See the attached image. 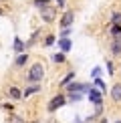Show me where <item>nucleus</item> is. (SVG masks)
<instances>
[{
    "label": "nucleus",
    "instance_id": "12",
    "mask_svg": "<svg viewBox=\"0 0 121 123\" xmlns=\"http://www.w3.org/2000/svg\"><path fill=\"white\" fill-rule=\"evenodd\" d=\"M26 61H28V55L22 53V55H18V57H16V63H14V65H16V67H24V65H26Z\"/></svg>",
    "mask_w": 121,
    "mask_h": 123
},
{
    "label": "nucleus",
    "instance_id": "1",
    "mask_svg": "<svg viewBox=\"0 0 121 123\" xmlns=\"http://www.w3.org/2000/svg\"><path fill=\"white\" fill-rule=\"evenodd\" d=\"M42 77H44V67L40 65V63L32 65V67L28 69V73H26V79L30 81V83H38Z\"/></svg>",
    "mask_w": 121,
    "mask_h": 123
},
{
    "label": "nucleus",
    "instance_id": "6",
    "mask_svg": "<svg viewBox=\"0 0 121 123\" xmlns=\"http://www.w3.org/2000/svg\"><path fill=\"white\" fill-rule=\"evenodd\" d=\"M89 99H91V103H95V105L103 103V95H101V91H95V89L89 91Z\"/></svg>",
    "mask_w": 121,
    "mask_h": 123
},
{
    "label": "nucleus",
    "instance_id": "31",
    "mask_svg": "<svg viewBox=\"0 0 121 123\" xmlns=\"http://www.w3.org/2000/svg\"><path fill=\"white\" fill-rule=\"evenodd\" d=\"M115 123H121V121H115Z\"/></svg>",
    "mask_w": 121,
    "mask_h": 123
},
{
    "label": "nucleus",
    "instance_id": "26",
    "mask_svg": "<svg viewBox=\"0 0 121 123\" xmlns=\"http://www.w3.org/2000/svg\"><path fill=\"white\" fill-rule=\"evenodd\" d=\"M99 75H101V69H99V67H95V69H93V77H95V79H99Z\"/></svg>",
    "mask_w": 121,
    "mask_h": 123
},
{
    "label": "nucleus",
    "instance_id": "7",
    "mask_svg": "<svg viewBox=\"0 0 121 123\" xmlns=\"http://www.w3.org/2000/svg\"><path fill=\"white\" fill-rule=\"evenodd\" d=\"M111 99L113 101H121V83H115L113 85V89H111Z\"/></svg>",
    "mask_w": 121,
    "mask_h": 123
},
{
    "label": "nucleus",
    "instance_id": "3",
    "mask_svg": "<svg viewBox=\"0 0 121 123\" xmlns=\"http://www.w3.org/2000/svg\"><path fill=\"white\" fill-rule=\"evenodd\" d=\"M67 91L69 93H89L91 87L85 83H71V85H67Z\"/></svg>",
    "mask_w": 121,
    "mask_h": 123
},
{
    "label": "nucleus",
    "instance_id": "28",
    "mask_svg": "<svg viewBox=\"0 0 121 123\" xmlns=\"http://www.w3.org/2000/svg\"><path fill=\"white\" fill-rule=\"evenodd\" d=\"M75 123H83V121H81V119H79V117H77V119H75Z\"/></svg>",
    "mask_w": 121,
    "mask_h": 123
},
{
    "label": "nucleus",
    "instance_id": "23",
    "mask_svg": "<svg viewBox=\"0 0 121 123\" xmlns=\"http://www.w3.org/2000/svg\"><path fill=\"white\" fill-rule=\"evenodd\" d=\"M107 71H109V75L115 73V67H113V63H111V61H107Z\"/></svg>",
    "mask_w": 121,
    "mask_h": 123
},
{
    "label": "nucleus",
    "instance_id": "27",
    "mask_svg": "<svg viewBox=\"0 0 121 123\" xmlns=\"http://www.w3.org/2000/svg\"><path fill=\"white\" fill-rule=\"evenodd\" d=\"M57 6H60V8H65V0H57Z\"/></svg>",
    "mask_w": 121,
    "mask_h": 123
},
{
    "label": "nucleus",
    "instance_id": "29",
    "mask_svg": "<svg viewBox=\"0 0 121 123\" xmlns=\"http://www.w3.org/2000/svg\"><path fill=\"white\" fill-rule=\"evenodd\" d=\"M115 40H119V43H121V34H119V37H115Z\"/></svg>",
    "mask_w": 121,
    "mask_h": 123
},
{
    "label": "nucleus",
    "instance_id": "18",
    "mask_svg": "<svg viewBox=\"0 0 121 123\" xmlns=\"http://www.w3.org/2000/svg\"><path fill=\"white\" fill-rule=\"evenodd\" d=\"M111 24H119V26H121V12H113V16H111Z\"/></svg>",
    "mask_w": 121,
    "mask_h": 123
},
{
    "label": "nucleus",
    "instance_id": "4",
    "mask_svg": "<svg viewBox=\"0 0 121 123\" xmlns=\"http://www.w3.org/2000/svg\"><path fill=\"white\" fill-rule=\"evenodd\" d=\"M65 103H67L65 95H57V97H53V99H50V103H48V111L53 113V111H57L59 107H63Z\"/></svg>",
    "mask_w": 121,
    "mask_h": 123
},
{
    "label": "nucleus",
    "instance_id": "20",
    "mask_svg": "<svg viewBox=\"0 0 121 123\" xmlns=\"http://www.w3.org/2000/svg\"><path fill=\"white\" fill-rule=\"evenodd\" d=\"M53 61H54V63H65V53H57V55H53Z\"/></svg>",
    "mask_w": 121,
    "mask_h": 123
},
{
    "label": "nucleus",
    "instance_id": "5",
    "mask_svg": "<svg viewBox=\"0 0 121 123\" xmlns=\"http://www.w3.org/2000/svg\"><path fill=\"white\" fill-rule=\"evenodd\" d=\"M73 18H75V12H73V10H67V12L63 14V18H60V26H63V28H71Z\"/></svg>",
    "mask_w": 121,
    "mask_h": 123
},
{
    "label": "nucleus",
    "instance_id": "8",
    "mask_svg": "<svg viewBox=\"0 0 121 123\" xmlns=\"http://www.w3.org/2000/svg\"><path fill=\"white\" fill-rule=\"evenodd\" d=\"M59 47H60V50H63V53H69L73 44H71L69 38H60V40H59Z\"/></svg>",
    "mask_w": 121,
    "mask_h": 123
},
{
    "label": "nucleus",
    "instance_id": "10",
    "mask_svg": "<svg viewBox=\"0 0 121 123\" xmlns=\"http://www.w3.org/2000/svg\"><path fill=\"white\" fill-rule=\"evenodd\" d=\"M8 93H10V97H12V99H22V93H20V89H18V87H10V89H8Z\"/></svg>",
    "mask_w": 121,
    "mask_h": 123
},
{
    "label": "nucleus",
    "instance_id": "33",
    "mask_svg": "<svg viewBox=\"0 0 121 123\" xmlns=\"http://www.w3.org/2000/svg\"><path fill=\"white\" fill-rule=\"evenodd\" d=\"M119 71H121V67H119Z\"/></svg>",
    "mask_w": 121,
    "mask_h": 123
},
{
    "label": "nucleus",
    "instance_id": "11",
    "mask_svg": "<svg viewBox=\"0 0 121 123\" xmlns=\"http://www.w3.org/2000/svg\"><path fill=\"white\" fill-rule=\"evenodd\" d=\"M111 53H113L115 57L121 55V43H119V40H115V38H113V43H111Z\"/></svg>",
    "mask_w": 121,
    "mask_h": 123
},
{
    "label": "nucleus",
    "instance_id": "17",
    "mask_svg": "<svg viewBox=\"0 0 121 123\" xmlns=\"http://www.w3.org/2000/svg\"><path fill=\"white\" fill-rule=\"evenodd\" d=\"M83 99V93H69V101L71 103H77V101Z\"/></svg>",
    "mask_w": 121,
    "mask_h": 123
},
{
    "label": "nucleus",
    "instance_id": "24",
    "mask_svg": "<svg viewBox=\"0 0 121 123\" xmlns=\"http://www.w3.org/2000/svg\"><path fill=\"white\" fill-rule=\"evenodd\" d=\"M71 34V28H63V32H60V38H67Z\"/></svg>",
    "mask_w": 121,
    "mask_h": 123
},
{
    "label": "nucleus",
    "instance_id": "15",
    "mask_svg": "<svg viewBox=\"0 0 121 123\" xmlns=\"http://www.w3.org/2000/svg\"><path fill=\"white\" fill-rule=\"evenodd\" d=\"M38 89H40V85H30L28 89H26V91H24V93H22V97H28V95H32V93H36Z\"/></svg>",
    "mask_w": 121,
    "mask_h": 123
},
{
    "label": "nucleus",
    "instance_id": "32",
    "mask_svg": "<svg viewBox=\"0 0 121 123\" xmlns=\"http://www.w3.org/2000/svg\"><path fill=\"white\" fill-rule=\"evenodd\" d=\"M0 14H2V10H0Z\"/></svg>",
    "mask_w": 121,
    "mask_h": 123
},
{
    "label": "nucleus",
    "instance_id": "16",
    "mask_svg": "<svg viewBox=\"0 0 121 123\" xmlns=\"http://www.w3.org/2000/svg\"><path fill=\"white\" fill-rule=\"evenodd\" d=\"M109 32L113 34V38L119 37V34H121V26H119V24H111V26H109Z\"/></svg>",
    "mask_w": 121,
    "mask_h": 123
},
{
    "label": "nucleus",
    "instance_id": "25",
    "mask_svg": "<svg viewBox=\"0 0 121 123\" xmlns=\"http://www.w3.org/2000/svg\"><path fill=\"white\" fill-rule=\"evenodd\" d=\"M95 107H97V109H95V117H99L101 113H103V107L101 105H95Z\"/></svg>",
    "mask_w": 121,
    "mask_h": 123
},
{
    "label": "nucleus",
    "instance_id": "30",
    "mask_svg": "<svg viewBox=\"0 0 121 123\" xmlns=\"http://www.w3.org/2000/svg\"><path fill=\"white\" fill-rule=\"evenodd\" d=\"M101 123H107V119H101Z\"/></svg>",
    "mask_w": 121,
    "mask_h": 123
},
{
    "label": "nucleus",
    "instance_id": "2",
    "mask_svg": "<svg viewBox=\"0 0 121 123\" xmlns=\"http://www.w3.org/2000/svg\"><path fill=\"white\" fill-rule=\"evenodd\" d=\"M40 18L44 20V22H54V18H57V10H54V6H48V8H42L40 10Z\"/></svg>",
    "mask_w": 121,
    "mask_h": 123
},
{
    "label": "nucleus",
    "instance_id": "21",
    "mask_svg": "<svg viewBox=\"0 0 121 123\" xmlns=\"http://www.w3.org/2000/svg\"><path fill=\"white\" fill-rule=\"evenodd\" d=\"M53 43H54V34H48V37L44 38V47H50Z\"/></svg>",
    "mask_w": 121,
    "mask_h": 123
},
{
    "label": "nucleus",
    "instance_id": "14",
    "mask_svg": "<svg viewBox=\"0 0 121 123\" xmlns=\"http://www.w3.org/2000/svg\"><path fill=\"white\" fill-rule=\"evenodd\" d=\"M8 123H26V121H24V117H20V115H8V119H6Z\"/></svg>",
    "mask_w": 121,
    "mask_h": 123
},
{
    "label": "nucleus",
    "instance_id": "22",
    "mask_svg": "<svg viewBox=\"0 0 121 123\" xmlns=\"http://www.w3.org/2000/svg\"><path fill=\"white\" fill-rule=\"evenodd\" d=\"M95 85H97V87H99L101 91H105V83H103L101 79H95Z\"/></svg>",
    "mask_w": 121,
    "mask_h": 123
},
{
    "label": "nucleus",
    "instance_id": "9",
    "mask_svg": "<svg viewBox=\"0 0 121 123\" xmlns=\"http://www.w3.org/2000/svg\"><path fill=\"white\" fill-rule=\"evenodd\" d=\"M24 49H26V44H24L22 40H20V38L16 37V38H14V50H16V53H20V55H22V53H24Z\"/></svg>",
    "mask_w": 121,
    "mask_h": 123
},
{
    "label": "nucleus",
    "instance_id": "13",
    "mask_svg": "<svg viewBox=\"0 0 121 123\" xmlns=\"http://www.w3.org/2000/svg\"><path fill=\"white\" fill-rule=\"evenodd\" d=\"M34 6H36V8H40V10H42V8H48L50 6V0H34Z\"/></svg>",
    "mask_w": 121,
    "mask_h": 123
},
{
    "label": "nucleus",
    "instance_id": "19",
    "mask_svg": "<svg viewBox=\"0 0 121 123\" xmlns=\"http://www.w3.org/2000/svg\"><path fill=\"white\" fill-rule=\"evenodd\" d=\"M73 77H75V73H69L63 81H60V87H67V83H71V81H73Z\"/></svg>",
    "mask_w": 121,
    "mask_h": 123
}]
</instances>
